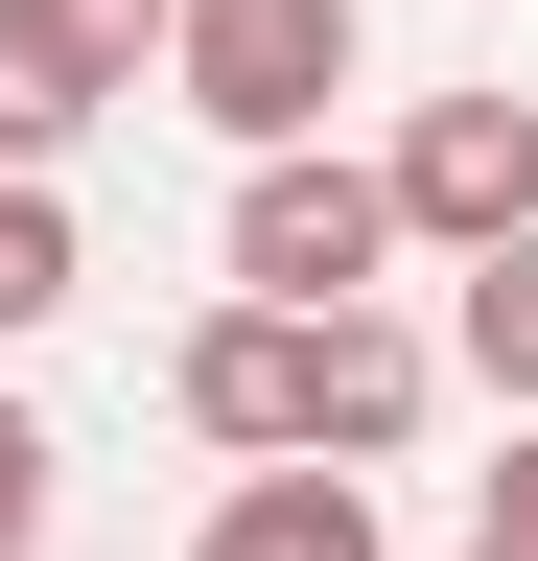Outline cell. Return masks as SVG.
I'll list each match as a JSON object with an SVG mask.
<instances>
[{"label": "cell", "mask_w": 538, "mask_h": 561, "mask_svg": "<svg viewBox=\"0 0 538 561\" xmlns=\"http://www.w3.org/2000/svg\"><path fill=\"white\" fill-rule=\"evenodd\" d=\"M164 94L234 140H328V94H352V0H164Z\"/></svg>", "instance_id": "obj_1"}, {"label": "cell", "mask_w": 538, "mask_h": 561, "mask_svg": "<svg viewBox=\"0 0 538 561\" xmlns=\"http://www.w3.org/2000/svg\"><path fill=\"white\" fill-rule=\"evenodd\" d=\"M375 257H398V210L352 140H257L234 164V305H375Z\"/></svg>", "instance_id": "obj_2"}, {"label": "cell", "mask_w": 538, "mask_h": 561, "mask_svg": "<svg viewBox=\"0 0 538 561\" xmlns=\"http://www.w3.org/2000/svg\"><path fill=\"white\" fill-rule=\"evenodd\" d=\"M375 210H398L422 257H492V234H538V94H515V70H492V94H422V117L375 140Z\"/></svg>", "instance_id": "obj_3"}, {"label": "cell", "mask_w": 538, "mask_h": 561, "mask_svg": "<svg viewBox=\"0 0 538 561\" xmlns=\"http://www.w3.org/2000/svg\"><path fill=\"white\" fill-rule=\"evenodd\" d=\"M141 47H164V0H0V187L71 164V140L141 94Z\"/></svg>", "instance_id": "obj_4"}, {"label": "cell", "mask_w": 538, "mask_h": 561, "mask_svg": "<svg viewBox=\"0 0 538 561\" xmlns=\"http://www.w3.org/2000/svg\"><path fill=\"white\" fill-rule=\"evenodd\" d=\"M305 351H328V305H211V328L164 351L187 445H234V468H305Z\"/></svg>", "instance_id": "obj_5"}, {"label": "cell", "mask_w": 538, "mask_h": 561, "mask_svg": "<svg viewBox=\"0 0 538 561\" xmlns=\"http://www.w3.org/2000/svg\"><path fill=\"white\" fill-rule=\"evenodd\" d=\"M422 398H445L422 328H398V305H328V351H305V468H398V445H422Z\"/></svg>", "instance_id": "obj_6"}, {"label": "cell", "mask_w": 538, "mask_h": 561, "mask_svg": "<svg viewBox=\"0 0 538 561\" xmlns=\"http://www.w3.org/2000/svg\"><path fill=\"white\" fill-rule=\"evenodd\" d=\"M187 561H398V538H375V468H234Z\"/></svg>", "instance_id": "obj_7"}, {"label": "cell", "mask_w": 538, "mask_h": 561, "mask_svg": "<svg viewBox=\"0 0 538 561\" xmlns=\"http://www.w3.org/2000/svg\"><path fill=\"white\" fill-rule=\"evenodd\" d=\"M445 351H468V375H492V398L538 421V234H492V257H468V305H445Z\"/></svg>", "instance_id": "obj_8"}, {"label": "cell", "mask_w": 538, "mask_h": 561, "mask_svg": "<svg viewBox=\"0 0 538 561\" xmlns=\"http://www.w3.org/2000/svg\"><path fill=\"white\" fill-rule=\"evenodd\" d=\"M94 280V234H71V187H0V351H24L47 305Z\"/></svg>", "instance_id": "obj_9"}, {"label": "cell", "mask_w": 538, "mask_h": 561, "mask_svg": "<svg viewBox=\"0 0 538 561\" xmlns=\"http://www.w3.org/2000/svg\"><path fill=\"white\" fill-rule=\"evenodd\" d=\"M47 491H71V468H47V421L0 398V561H47Z\"/></svg>", "instance_id": "obj_10"}, {"label": "cell", "mask_w": 538, "mask_h": 561, "mask_svg": "<svg viewBox=\"0 0 538 561\" xmlns=\"http://www.w3.org/2000/svg\"><path fill=\"white\" fill-rule=\"evenodd\" d=\"M468 538H492V561H538V421L492 445V491H468Z\"/></svg>", "instance_id": "obj_11"}, {"label": "cell", "mask_w": 538, "mask_h": 561, "mask_svg": "<svg viewBox=\"0 0 538 561\" xmlns=\"http://www.w3.org/2000/svg\"><path fill=\"white\" fill-rule=\"evenodd\" d=\"M468 561H492V538H468Z\"/></svg>", "instance_id": "obj_12"}]
</instances>
